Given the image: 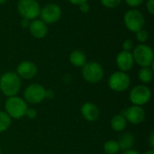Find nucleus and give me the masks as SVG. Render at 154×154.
I'll return each instance as SVG.
<instances>
[{
	"label": "nucleus",
	"mask_w": 154,
	"mask_h": 154,
	"mask_svg": "<svg viewBox=\"0 0 154 154\" xmlns=\"http://www.w3.org/2000/svg\"><path fill=\"white\" fill-rule=\"evenodd\" d=\"M21 79L14 71H7L0 77V91L7 97H14L20 91Z\"/></svg>",
	"instance_id": "nucleus-1"
},
{
	"label": "nucleus",
	"mask_w": 154,
	"mask_h": 154,
	"mask_svg": "<svg viewBox=\"0 0 154 154\" xmlns=\"http://www.w3.org/2000/svg\"><path fill=\"white\" fill-rule=\"evenodd\" d=\"M5 108V113L11 117V119H20L24 116L28 106L23 98L14 96L7 97Z\"/></svg>",
	"instance_id": "nucleus-2"
},
{
	"label": "nucleus",
	"mask_w": 154,
	"mask_h": 154,
	"mask_svg": "<svg viewBox=\"0 0 154 154\" xmlns=\"http://www.w3.org/2000/svg\"><path fill=\"white\" fill-rule=\"evenodd\" d=\"M133 57L134 63L140 67H152L153 69V51L152 49L145 44L140 43L133 50Z\"/></svg>",
	"instance_id": "nucleus-3"
},
{
	"label": "nucleus",
	"mask_w": 154,
	"mask_h": 154,
	"mask_svg": "<svg viewBox=\"0 0 154 154\" xmlns=\"http://www.w3.org/2000/svg\"><path fill=\"white\" fill-rule=\"evenodd\" d=\"M81 74L87 82L90 84H97L104 78V69L98 62L89 61L82 67Z\"/></svg>",
	"instance_id": "nucleus-4"
},
{
	"label": "nucleus",
	"mask_w": 154,
	"mask_h": 154,
	"mask_svg": "<svg viewBox=\"0 0 154 154\" xmlns=\"http://www.w3.org/2000/svg\"><path fill=\"white\" fill-rule=\"evenodd\" d=\"M124 23L125 27L132 32H136L143 29L145 18L143 13L135 8L128 10L124 15Z\"/></svg>",
	"instance_id": "nucleus-5"
},
{
	"label": "nucleus",
	"mask_w": 154,
	"mask_h": 154,
	"mask_svg": "<svg viewBox=\"0 0 154 154\" xmlns=\"http://www.w3.org/2000/svg\"><path fill=\"white\" fill-rule=\"evenodd\" d=\"M16 7L22 18L29 21L34 20L40 15L41 5L37 0H19Z\"/></svg>",
	"instance_id": "nucleus-6"
},
{
	"label": "nucleus",
	"mask_w": 154,
	"mask_h": 154,
	"mask_svg": "<svg viewBox=\"0 0 154 154\" xmlns=\"http://www.w3.org/2000/svg\"><path fill=\"white\" fill-rule=\"evenodd\" d=\"M108 87L115 92H124L131 85L130 76L124 71H116L110 75L107 81Z\"/></svg>",
	"instance_id": "nucleus-7"
},
{
	"label": "nucleus",
	"mask_w": 154,
	"mask_h": 154,
	"mask_svg": "<svg viewBox=\"0 0 154 154\" xmlns=\"http://www.w3.org/2000/svg\"><path fill=\"white\" fill-rule=\"evenodd\" d=\"M152 97V91L146 85H137L129 93V99L134 106H143L149 103Z\"/></svg>",
	"instance_id": "nucleus-8"
},
{
	"label": "nucleus",
	"mask_w": 154,
	"mask_h": 154,
	"mask_svg": "<svg viewBox=\"0 0 154 154\" xmlns=\"http://www.w3.org/2000/svg\"><path fill=\"white\" fill-rule=\"evenodd\" d=\"M62 11L60 5L54 3L44 5L40 11V17L46 24H52L58 23L61 18Z\"/></svg>",
	"instance_id": "nucleus-9"
},
{
	"label": "nucleus",
	"mask_w": 154,
	"mask_h": 154,
	"mask_svg": "<svg viewBox=\"0 0 154 154\" xmlns=\"http://www.w3.org/2000/svg\"><path fill=\"white\" fill-rule=\"evenodd\" d=\"M45 88L38 83L29 85L23 92V99L28 104L36 105L45 99Z\"/></svg>",
	"instance_id": "nucleus-10"
},
{
	"label": "nucleus",
	"mask_w": 154,
	"mask_h": 154,
	"mask_svg": "<svg viewBox=\"0 0 154 154\" xmlns=\"http://www.w3.org/2000/svg\"><path fill=\"white\" fill-rule=\"evenodd\" d=\"M123 116L130 124L139 125L143 123L145 118V111L143 106L133 105L123 112Z\"/></svg>",
	"instance_id": "nucleus-11"
},
{
	"label": "nucleus",
	"mask_w": 154,
	"mask_h": 154,
	"mask_svg": "<svg viewBox=\"0 0 154 154\" xmlns=\"http://www.w3.org/2000/svg\"><path fill=\"white\" fill-rule=\"evenodd\" d=\"M38 69L37 66L30 60H23L18 64L16 67V74L20 77V79H32L37 74Z\"/></svg>",
	"instance_id": "nucleus-12"
},
{
	"label": "nucleus",
	"mask_w": 154,
	"mask_h": 154,
	"mask_svg": "<svg viewBox=\"0 0 154 154\" xmlns=\"http://www.w3.org/2000/svg\"><path fill=\"white\" fill-rule=\"evenodd\" d=\"M116 63L120 71L127 72L131 70L134 65V60L132 51H120L116 56Z\"/></svg>",
	"instance_id": "nucleus-13"
},
{
	"label": "nucleus",
	"mask_w": 154,
	"mask_h": 154,
	"mask_svg": "<svg viewBox=\"0 0 154 154\" xmlns=\"http://www.w3.org/2000/svg\"><path fill=\"white\" fill-rule=\"evenodd\" d=\"M28 29L30 34L36 39H42L46 37L48 33L47 24L44 22H42L41 19H37V18L30 22Z\"/></svg>",
	"instance_id": "nucleus-14"
},
{
	"label": "nucleus",
	"mask_w": 154,
	"mask_h": 154,
	"mask_svg": "<svg viewBox=\"0 0 154 154\" xmlns=\"http://www.w3.org/2000/svg\"><path fill=\"white\" fill-rule=\"evenodd\" d=\"M80 112H81V115L84 117V119L88 122L97 121L100 115V111H99L98 107L91 102H86L81 106Z\"/></svg>",
	"instance_id": "nucleus-15"
},
{
	"label": "nucleus",
	"mask_w": 154,
	"mask_h": 154,
	"mask_svg": "<svg viewBox=\"0 0 154 154\" xmlns=\"http://www.w3.org/2000/svg\"><path fill=\"white\" fill-rule=\"evenodd\" d=\"M69 62L77 68H82L87 63V56L81 50H74L69 54Z\"/></svg>",
	"instance_id": "nucleus-16"
},
{
	"label": "nucleus",
	"mask_w": 154,
	"mask_h": 154,
	"mask_svg": "<svg viewBox=\"0 0 154 154\" xmlns=\"http://www.w3.org/2000/svg\"><path fill=\"white\" fill-rule=\"evenodd\" d=\"M117 143L119 144L120 150L124 152L130 150L134 144V136L130 133H124L120 135Z\"/></svg>",
	"instance_id": "nucleus-17"
},
{
	"label": "nucleus",
	"mask_w": 154,
	"mask_h": 154,
	"mask_svg": "<svg viewBox=\"0 0 154 154\" xmlns=\"http://www.w3.org/2000/svg\"><path fill=\"white\" fill-rule=\"evenodd\" d=\"M127 126V121L123 114L116 115L111 120V127L116 132H123Z\"/></svg>",
	"instance_id": "nucleus-18"
},
{
	"label": "nucleus",
	"mask_w": 154,
	"mask_h": 154,
	"mask_svg": "<svg viewBox=\"0 0 154 154\" xmlns=\"http://www.w3.org/2000/svg\"><path fill=\"white\" fill-rule=\"evenodd\" d=\"M138 78L143 84H149L153 79V69L152 67H143L138 72Z\"/></svg>",
	"instance_id": "nucleus-19"
},
{
	"label": "nucleus",
	"mask_w": 154,
	"mask_h": 154,
	"mask_svg": "<svg viewBox=\"0 0 154 154\" xmlns=\"http://www.w3.org/2000/svg\"><path fill=\"white\" fill-rule=\"evenodd\" d=\"M104 151L106 154H116L119 152L120 147L116 141L108 140L104 144Z\"/></svg>",
	"instance_id": "nucleus-20"
},
{
	"label": "nucleus",
	"mask_w": 154,
	"mask_h": 154,
	"mask_svg": "<svg viewBox=\"0 0 154 154\" xmlns=\"http://www.w3.org/2000/svg\"><path fill=\"white\" fill-rule=\"evenodd\" d=\"M12 124L11 117L3 111H0V133L6 131Z\"/></svg>",
	"instance_id": "nucleus-21"
},
{
	"label": "nucleus",
	"mask_w": 154,
	"mask_h": 154,
	"mask_svg": "<svg viewBox=\"0 0 154 154\" xmlns=\"http://www.w3.org/2000/svg\"><path fill=\"white\" fill-rule=\"evenodd\" d=\"M135 33H136V35H135V36H136V40H137V42H139L140 43H144V42H146L148 41V39H149V33H148V32H147L146 30H144V29H142V30L136 32Z\"/></svg>",
	"instance_id": "nucleus-22"
},
{
	"label": "nucleus",
	"mask_w": 154,
	"mask_h": 154,
	"mask_svg": "<svg viewBox=\"0 0 154 154\" xmlns=\"http://www.w3.org/2000/svg\"><path fill=\"white\" fill-rule=\"evenodd\" d=\"M123 0H100L103 6L106 8H116L117 7Z\"/></svg>",
	"instance_id": "nucleus-23"
},
{
	"label": "nucleus",
	"mask_w": 154,
	"mask_h": 154,
	"mask_svg": "<svg viewBox=\"0 0 154 154\" xmlns=\"http://www.w3.org/2000/svg\"><path fill=\"white\" fill-rule=\"evenodd\" d=\"M123 51H132L134 48V42L133 40H125L124 42H123Z\"/></svg>",
	"instance_id": "nucleus-24"
},
{
	"label": "nucleus",
	"mask_w": 154,
	"mask_h": 154,
	"mask_svg": "<svg viewBox=\"0 0 154 154\" xmlns=\"http://www.w3.org/2000/svg\"><path fill=\"white\" fill-rule=\"evenodd\" d=\"M24 116H26L28 119H34L37 116V111L34 108H27Z\"/></svg>",
	"instance_id": "nucleus-25"
},
{
	"label": "nucleus",
	"mask_w": 154,
	"mask_h": 154,
	"mask_svg": "<svg viewBox=\"0 0 154 154\" xmlns=\"http://www.w3.org/2000/svg\"><path fill=\"white\" fill-rule=\"evenodd\" d=\"M144 0H125V3L132 8H136L143 3Z\"/></svg>",
	"instance_id": "nucleus-26"
},
{
	"label": "nucleus",
	"mask_w": 154,
	"mask_h": 154,
	"mask_svg": "<svg viewBox=\"0 0 154 154\" xmlns=\"http://www.w3.org/2000/svg\"><path fill=\"white\" fill-rule=\"evenodd\" d=\"M146 8L149 14H154V0H147L146 3Z\"/></svg>",
	"instance_id": "nucleus-27"
},
{
	"label": "nucleus",
	"mask_w": 154,
	"mask_h": 154,
	"mask_svg": "<svg viewBox=\"0 0 154 154\" xmlns=\"http://www.w3.org/2000/svg\"><path fill=\"white\" fill-rule=\"evenodd\" d=\"M79 10H80V12H82V13H84V14H87V13L89 11V9H90L89 5L88 4V2L79 5Z\"/></svg>",
	"instance_id": "nucleus-28"
},
{
	"label": "nucleus",
	"mask_w": 154,
	"mask_h": 154,
	"mask_svg": "<svg viewBox=\"0 0 154 154\" xmlns=\"http://www.w3.org/2000/svg\"><path fill=\"white\" fill-rule=\"evenodd\" d=\"M54 97V92L51 89H46L45 91V98H53Z\"/></svg>",
	"instance_id": "nucleus-29"
},
{
	"label": "nucleus",
	"mask_w": 154,
	"mask_h": 154,
	"mask_svg": "<svg viewBox=\"0 0 154 154\" xmlns=\"http://www.w3.org/2000/svg\"><path fill=\"white\" fill-rule=\"evenodd\" d=\"M70 4H72V5H81V4H83V3H86V2H88V0H68Z\"/></svg>",
	"instance_id": "nucleus-30"
},
{
	"label": "nucleus",
	"mask_w": 154,
	"mask_h": 154,
	"mask_svg": "<svg viewBox=\"0 0 154 154\" xmlns=\"http://www.w3.org/2000/svg\"><path fill=\"white\" fill-rule=\"evenodd\" d=\"M30 22L31 21H29L27 19L22 18V20H21V26L23 28H28L29 27V24H30Z\"/></svg>",
	"instance_id": "nucleus-31"
},
{
	"label": "nucleus",
	"mask_w": 154,
	"mask_h": 154,
	"mask_svg": "<svg viewBox=\"0 0 154 154\" xmlns=\"http://www.w3.org/2000/svg\"><path fill=\"white\" fill-rule=\"evenodd\" d=\"M149 143H150L151 148L153 150V148H154V133L153 132H152V133H151V134H150V136H149Z\"/></svg>",
	"instance_id": "nucleus-32"
},
{
	"label": "nucleus",
	"mask_w": 154,
	"mask_h": 154,
	"mask_svg": "<svg viewBox=\"0 0 154 154\" xmlns=\"http://www.w3.org/2000/svg\"><path fill=\"white\" fill-rule=\"evenodd\" d=\"M123 154H140L137 151L135 150H133V149H130V150H127V151H125Z\"/></svg>",
	"instance_id": "nucleus-33"
},
{
	"label": "nucleus",
	"mask_w": 154,
	"mask_h": 154,
	"mask_svg": "<svg viewBox=\"0 0 154 154\" xmlns=\"http://www.w3.org/2000/svg\"><path fill=\"white\" fill-rule=\"evenodd\" d=\"M144 154H154V151L152 149V150H150V151H147Z\"/></svg>",
	"instance_id": "nucleus-34"
},
{
	"label": "nucleus",
	"mask_w": 154,
	"mask_h": 154,
	"mask_svg": "<svg viewBox=\"0 0 154 154\" xmlns=\"http://www.w3.org/2000/svg\"><path fill=\"white\" fill-rule=\"evenodd\" d=\"M8 0H0V5H3V4H5V3H6Z\"/></svg>",
	"instance_id": "nucleus-35"
},
{
	"label": "nucleus",
	"mask_w": 154,
	"mask_h": 154,
	"mask_svg": "<svg viewBox=\"0 0 154 154\" xmlns=\"http://www.w3.org/2000/svg\"><path fill=\"white\" fill-rule=\"evenodd\" d=\"M1 152H2V151H1V147H0V154H1Z\"/></svg>",
	"instance_id": "nucleus-36"
}]
</instances>
